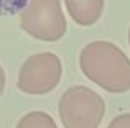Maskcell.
Returning a JSON list of instances; mask_svg holds the SVG:
<instances>
[{"mask_svg":"<svg viewBox=\"0 0 130 128\" xmlns=\"http://www.w3.org/2000/svg\"><path fill=\"white\" fill-rule=\"evenodd\" d=\"M79 66L89 80L110 94L130 90V59L109 41H92L81 51Z\"/></svg>","mask_w":130,"mask_h":128,"instance_id":"6da1fadb","label":"cell"},{"mask_svg":"<svg viewBox=\"0 0 130 128\" xmlns=\"http://www.w3.org/2000/svg\"><path fill=\"white\" fill-rule=\"evenodd\" d=\"M64 128H99L105 113V102L86 86L69 87L58 103Z\"/></svg>","mask_w":130,"mask_h":128,"instance_id":"7a4b0ae2","label":"cell"},{"mask_svg":"<svg viewBox=\"0 0 130 128\" xmlns=\"http://www.w3.org/2000/svg\"><path fill=\"white\" fill-rule=\"evenodd\" d=\"M20 26L28 36L40 41L61 39L68 28L61 0H28L20 12Z\"/></svg>","mask_w":130,"mask_h":128,"instance_id":"3957f363","label":"cell"},{"mask_svg":"<svg viewBox=\"0 0 130 128\" xmlns=\"http://www.w3.org/2000/svg\"><path fill=\"white\" fill-rule=\"evenodd\" d=\"M63 76V66L54 53L44 51L33 54L22 64L17 86L30 95H43L56 89Z\"/></svg>","mask_w":130,"mask_h":128,"instance_id":"277c9868","label":"cell"},{"mask_svg":"<svg viewBox=\"0 0 130 128\" xmlns=\"http://www.w3.org/2000/svg\"><path fill=\"white\" fill-rule=\"evenodd\" d=\"M69 16L81 26L99 22L104 12V0H64Z\"/></svg>","mask_w":130,"mask_h":128,"instance_id":"5b68a950","label":"cell"},{"mask_svg":"<svg viewBox=\"0 0 130 128\" xmlns=\"http://www.w3.org/2000/svg\"><path fill=\"white\" fill-rule=\"evenodd\" d=\"M17 128H58V125L51 115L36 110L23 115L17 123Z\"/></svg>","mask_w":130,"mask_h":128,"instance_id":"8992f818","label":"cell"},{"mask_svg":"<svg viewBox=\"0 0 130 128\" xmlns=\"http://www.w3.org/2000/svg\"><path fill=\"white\" fill-rule=\"evenodd\" d=\"M28 0H0V16L17 15L26 7Z\"/></svg>","mask_w":130,"mask_h":128,"instance_id":"52a82bcc","label":"cell"},{"mask_svg":"<svg viewBox=\"0 0 130 128\" xmlns=\"http://www.w3.org/2000/svg\"><path fill=\"white\" fill-rule=\"evenodd\" d=\"M107 128H130V113H122L117 115Z\"/></svg>","mask_w":130,"mask_h":128,"instance_id":"ba28073f","label":"cell"},{"mask_svg":"<svg viewBox=\"0 0 130 128\" xmlns=\"http://www.w3.org/2000/svg\"><path fill=\"white\" fill-rule=\"evenodd\" d=\"M5 82H7L5 71H3V67L0 66V97H2V94H3V89H5Z\"/></svg>","mask_w":130,"mask_h":128,"instance_id":"9c48e42d","label":"cell"},{"mask_svg":"<svg viewBox=\"0 0 130 128\" xmlns=\"http://www.w3.org/2000/svg\"><path fill=\"white\" fill-rule=\"evenodd\" d=\"M128 45H130V30H128Z\"/></svg>","mask_w":130,"mask_h":128,"instance_id":"30bf717a","label":"cell"}]
</instances>
